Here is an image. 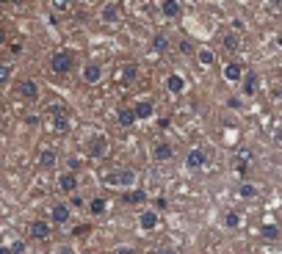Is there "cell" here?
Segmentation results:
<instances>
[{
  "instance_id": "cell-25",
  "label": "cell",
  "mask_w": 282,
  "mask_h": 254,
  "mask_svg": "<svg viewBox=\"0 0 282 254\" xmlns=\"http://www.w3.org/2000/svg\"><path fill=\"white\" fill-rule=\"evenodd\" d=\"M224 47H227V50H238V47H241V36L238 34H227V36H224Z\"/></svg>"
},
{
  "instance_id": "cell-18",
  "label": "cell",
  "mask_w": 282,
  "mask_h": 254,
  "mask_svg": "<svg viewBox=\"0 0 282 254\" xmlns=\"http://www.w3.org/2000/svg\"><path fill=\"white\" fill-rule=\"evenodd\" d=\"M116 122H119L122 127H133V125H136V113H133V108H119Z\"/></svg>"
},
{
  "instance_id": "cell-13",
  "label": "cell",
  "mask_w": 282,
  "mask_h": 254,
  "mask_svg": "<svg viewBox=\"0 0 282 254\" xmlns=\"http://www.w3.org/2000/svg\"><path fill=\"white\" fill-rule=\"evenodd\" d=\"M158 9H161L163 17H180V14H183V3H177V0H163Z\"/></svg>"
},
{
  "instance_id": "cell-29",
  "label": "cell",
  "mask_w": 282,
  "mask_h": 254,
  "mask_svg": "<svg viewBox=\"0 0 282 254\" xmlns=\"http://www.w3.org/2000/svg\"><path fill=\"white\" fill-rule=\"evenodd\" d=\"M144 191H136V194H125V202H144Z\"/></svg>"
},
{
  "instance_id": "cell-33",
  "label": "cell",
  "mask_w": 282,
  "mask_h": 254,
  "mask_svg": "<svg viewBox=\"0 0 282 254\" xmlns=\"http://www.w3.org/2000/svg\"><path fill=\"white\" fill-rule=\"evenodd\" d=\"M53 9H56V11H69V3H67V0H56Z\"/></svg>"
},
{
  "instance_id": "cell-34",
  "label": "cell",
  "mask_w": 282,
  "mask_h": 254,
  "mask_svg": "<svg viewBox=\"0 0 282 254\" xmlns=\"http://www.w3.org/2000/svg\"><path fill=\"white\" fill-rule=\"evenodd\" d=\"M155 254H177V252H174V249H169V246H163V249H158Z\"/></svg>"
},
{
  "instance_id": "cell-1",
  "label": "cell",
  "mask_w": 282,
  "mask_h": 254,
  "mask_svg": "<svg viewBox=\"0 0 282 254\" xmlns=\"http://www.w3.org/2000/svg\"><path fill=\"white\" fill-rule=\"evenodd\" d=\"M136 180H138L136 169H116V171H111V174H105L103 182L108 188H133Z\"/></svg>"
},
{
  "instance_id": "cell-8",
  "label": "cell",
  "mask_w": 282,
  "mask_h": 254,
  "mask_svg": "<svg viewBox=\"0 0 282 254\" xmlns=\"http://www.w3.org/2000/svg\"><path fill=\"white\" fill-rule=\"evenodd\" d=\"M224 80H230V83H238V80H244V67H241V64H235V61L224 64Z\"/></svg>"
},
{
  "instance_id": "cell-36",
  "label": "cell",
  "mask_w": 282,
  "mask_h": 254,
  "mask_svg": "<svg viewBox=\"0 0 282 254\" xmlns=\"http://www.w3.org/2000/svg\"><path fill=\"white\" fill-rule=\"evenodd\" d=\"M277 141H282V127H277Z\"/></svg>"
},
{
  "instance_id": "cell-17",
  "label": "cell",
  "mask_w": 282,
  "mask_h": 254,
  "mask_svg": "<svg viewBox=\"0 0 282 254\" xmlns=\"http://www.w3.org/2000/svg\"><path fill=\"white\" fill-rule=\"evenodd\" d=\"M69 216H72L69 204H56V207H53V221H56V224H67Z\"/></svg>"
},
{
  "instance_id": "cell-4",
  "label": "cell",
  "mask_w": 282,
  "mask_h": 254,
  "mask_svg": "<svg viewBox=\"0 0 282 254\" xmlns=\"http://www.w3.org/2000/svg\"><path fill=\"white\" fill-rule=\"evenodd\" d=\"M100 19H103L105 25H116L122 19V6L119 3H105L103 9H100Z\"/></svg>"
},
{
  "instance_id": "cell-3",
  "label": "cell",
  "mask_w": 282,
  "mask_h": 254,
  "mask_svg": "<svg viewBox=\"0 0 282 254\" xmlns=\"http://www.w3.org/2000/svg\"><path fill=\"white\" fill-rule=\"evenodd\" d=\"M207 166V152L202 149V146H194V149H188L186 155V169L188 171H199Z\"/></svg>"
},
{
  "instance_id": "cell-9",
  "label": "cell",
  "mask_w": 282,
  "mask_h": 254,
  "mask_svg": "<svg viewBox=\"0 0 282 254\" xmlns=\"http://www.w3.org/2000/svg\"><path fill=\"white\" fill-rule=\"evenodd\" d=\"M58 188L64 191V194H75L77 191V177L72 174V171H64L58 177Z\"/></svg>"
},
{
  "instance_id": "cell-32",
  "label": "cell",
  "mask_w": 282,
  "mask_h": 254,
  "mask_svg": "<svg viewBox=\"0 0 282 254\" xmlns=\"http://www.w3.org/2000/svg\"><path fill=\"white\" fill-rule=\"evenodd\" d=\"M111 254H136V249H133V246H116Z\"/></svg>"
},
{
  "instance_id": "cell-26",
  "label": "cell",
  "mask_w": 282,
  "mask_h": 254,
  "mask_svg": "<svg viewBox=\"0 0 282 254\" xmlns=\"http://www.w3.org/2000/svg\"><path fill=\"white\" fill-rule=\"evenodd\" d=\"M224 224H227L230 229H235L241 224V216H238V213H227V216H224Z\"/></svg>"
},
{
  "instance_id": "cell-22",
  "label": "cell",
  "mask_w": 282,
  "mask_h": 254,
  "mask_svg": "<svg viewBox=\"0 0 282 254\" xmlns=\"http://www.w3.org/2000/svg\"><path fill=\"white\" fill-rule=\"evenodd\" d=\"M257 80H260L257 75H246V77H244V94H246V97H252V94L257 91V86H260Z\"/></svg>"
},
{
  "instance_id": "cell-20",
  "label": "cell",
  "mask_w": 282,
  "mask_h": 254,
  "mask_svg": "<svg viewBox=\"0 0 282 254\" xmlns=\"http://www.w3.org/2000/svg\"><path fill=\"white\" fill-rule=\"evenodd\" d=\"M39 166L42 169H56V152L53 149H42L39 152Z\"/></svg>"
},
{
  "instance_id": "cell-19",
  "label": "cell",
  "mask_w": 282,
  "mask_h": 254,
  "mask_svg": "<svg viewBox=\"0 0 282 254\" xmlns=\"http://www.w3.org/2000/svg\"><path fill=\"white\" fill-rule=\"evenodd\" d=\"M197 58H199V64H202V67H213V64H216V55H213V50H210V47H199V50H197Z\"/></svg>"
},
{
  "instance_id": "cell-28",
  "label": "cell",
  "mask_w": 282,
  "mask_h": 254,
  "mask_svg": "<svg viewBox=\"0 0 282 254\" xmlns=\"http://www.w3.org/2000/svg\"><path fill=\"white\" fill-rule=\"evenodd\" d=\"M9 77H11V67L9 64H0V83H9Z\"/></svg>"
},
{
  "instance_id": "cell-15",
  "label": "cell",
  "mask_w": 282,
  "mask_h": 254,
  "mask_svg": "<svg viewBox=\"0 0 282 254\" xmlns=\"http://www.w3.org/2000/svg\"><path fill=\"white\" fill-rule=\"evenodd\" d=\"M31 237L47 240V237H50V224H47V221H34V224H31Z\"/></svg>"
},
{
  "instance_id": "cell-24",
  "label": "cell",
  "mask_w": 282,
  "mask_h": 254,
  "mask_svg": "<svg viewBox=\"0 0 282 254\" xmlns=\"http://www.w3.org/2000/svg\"><path fill=\"white\" fill-rule=\"evenodd\" d=\"M263 237L265 240H277L280 237V227L277 224H263Z\"/></svg>"
},
{
  "instance_id": "cell-21",
  "label": "cell",
  "mask_w": 282,
  "mask_h": 254,
  "mask_svg": "<svg viewBox=\"0 0 282 254\" xmlns=\"http://www.w3.org/2000/svg\"><path fill=\"white\" fill-rule=\"evenodd\" d=\"M105 207H108V202H105L103 196H94L92 202H89V213H94V216H103Z\"/></svg>"
},
{
  "instance_id": "cell-12",
  "label": "cell",
  "mask_w": 282,
  "mask_h": 254,
  "mask_svg": "<svg viewBox=\"0 0 282 254\" xmlns=\"http://www.w3.org/2000/svg\"><path fill=\"white\" fill-rule=\"evenodd\" d=\"M166 89H169L171 94H183L186 91V77L177 75V72H171V75L166 77Z\"/></svg>"
},
{
  "instance_id": "cell-10",
  "label": "cell",
  "mask_w": 282,
  "mask_h": 254,
  "mask_svg": "<svg viewBox=\"0 0 282 254\" xmlns=\"http://www.w3.org/2000/svg\"><path fill=\"white\" fill-rule=\"evenodd\" d=\"M100 77H103V67L100 64H86L83 67V80L86 83H100Z\"/></svg>"
},
{
  "instance_id": "cell-5",
  "label": "cell",
  "mask_w": 282,
  "mask_h": 254,
  "mask_svg": "<svg viewBox=\"0 0 282 254\" xmlns=\"http://www.w3.org/2000/svg\"><path fill=\"white\" fill-rule=\"evenodd\" d=\"M158 224H161V216H158L155 210H141V213H138V227L144 229V232L155 229Z\"/></svg>"
},
{
  "instance_id": "cell-16",
  "label": "cell",
  "mask_w": 282,
  "mask_h": 254,
  "mask_svg": "<svg viewBox=\"0 0 282 254\" xmlns=\"http://www.w3.org/2000/svg\"><path fill=\"white\" fill-rule=\"evenodd\" d=\"M19 94H22L25 100H36V97H39V86H36V80H22V83H19Z\"/></svg>"
},
{
  "instance_id": "cell-7",
  "label": "cell",
  "mask_w": 282,
  "mask_h": 254,
  "mask_svg": "<svg viewBox=\"0 0 282 254\" xmlns=\"http://www.w3.org/2000/svg\"><path fill=\"white\" fill-rule=\"evenodd\" d=\"M105 152H108V138L105 136L89 138V155H92V158H103Z\"/></svg>"
},
{
  "instance_id": "cell-14",
  "label": "cell",
  "mask_w": 282,
  "mask_h": 254,
  "mask_svg": "<svg viewBox=\"0 0 282 254\" xmlns=\"http://www.w3.org/2000/svg\"><path fill=\"white\" fill-rule=\"evenodd\" d=\"M152 158L158 163H166V161H171V158H174V149H171L169 144H155L152 146Z\"/></svg>"
},
{
  "instance_id": "cell-2",
  "label": "cell",
  "mask_w": 282,
  "mask_h": 254,
  "mask_svg": "<svg viewBox=\"0 0 282 254\" xmlns=\"http://www.w3.org/2000/svg\"><path fill=\"white\" fill-rule=\"evenodd\" d=\"M72 53L67 50H58V53H53V58H50V69L56 72V75H67L69 69H72Z\"/></svg>"
},
{
  "instance_id": "cell-37",
  "label": "cell",
  "mask_w": 282,
  "mask_h": 254,
  "mask_svg": "<svg viewBox=\"0 0 282 254\" xmlns=\"http://www.w3.org/2000/svg\"><path fill=\"white\" fill-rule=\"evenodd\" d=\"M3 42H6V34H3V31H0V44H3Z\"/></svg>"
},
{
  "instance_id": "cell-23",
  "label": "cell",
  "mask_w": 282,
  "mask_h": 254,
  "mask_svg": "<svg viewBox=\"0 0 282 254\" xmlns=\"http://www.w3.org/2000/svg\"><path fill=\"white\" fill-rule=\"evenodd\" d=\"M238 196H241V199H255V196H257V185H252V182H244V185L238 188Z\"/></svg>"
},
{
  "instance_id": "cell-35",
  "label": "cell",
  "mask_w": 282,
  "mask_h": 254,
  "mask_svg": "<svg viewBox=\"0 0 282 254\" xmlns=\"http://www.w3.org/2000/svg\"><path fill=\"white\" fill-rule=\"evenodd\" d=\"M0 254H11V249L9 246H0Z\"/></svg>"
},
{
  "instance_id": "cell-31",
  "label": "cell",
  "mask_w": 282,
  "mask_h": 254,
  "mask_svg": "<svg viewBox=\"0 0 282 254\" xmlns=\"http://www.w3.org/2000/svg\"><path fill=\"white\" fill-rule=\"evenodd\" d=\"M9 249H11V254H22V252H25V243H22V240H14Z\"/></svg>"
},
{
  "instance_id": "cell-6",
  "label": "cell",
  "mask_w": 282,
  "mask_h": 254,
  "mask_svg": "<svg viewBox=\"0 0 282 254\" xmlns=\"http://www.w3.org/2000/svg\"><path fill=\"white\" fill-rule=\"evenodd\" d=\"M69 116H67V110L64 108H53V130L56 133H67L69 130Z\"/></svg>"
},
{
  "instance_id": "cell-30",
  "label": "cell",
  "mask_w": 282,
  "mask_h": 254,
  "mask_svg": "<svg viewBox=\"0 0 282 254\" xmlns=\"http://www.w3.org/2000/svg\"><path fill=\"white\" fill-rule=\"evenodd\" d=\"M136 77V67H125L122 69V80H133Z\"/></svg>"
},
{
  "instance_id": "cell-11",
  "label": "cell",
  "mask_w": 282,
  "mask_h": 254,
  "mask_svg": "<svg viewBox=\"0 0 282 254\" xmlns=\"http://www.w3.org/2000/svg\"><path fill=\"white\" fill-rule=\"evenodd\" d=\"M133 113H136V119H152L155 105L150 100H138L136 105H133Z\"/></svg>"
},
{
  "instance_id": "cell-27",
  "label": "cell",
  "mask_w": 282,
  "mask_h": 254,
  "mask_svg": "<svg viewBox=\"0 0 282 254\" xmlns=\"http://www.w3.org/2000/svg\"><path fill=\"white\" fill-rule=\"evenodd\" d=\"M166 44H169V42H166V36H155L152 50H155V53H163V50H166Z\"/></svg>"
}]
</instances>
